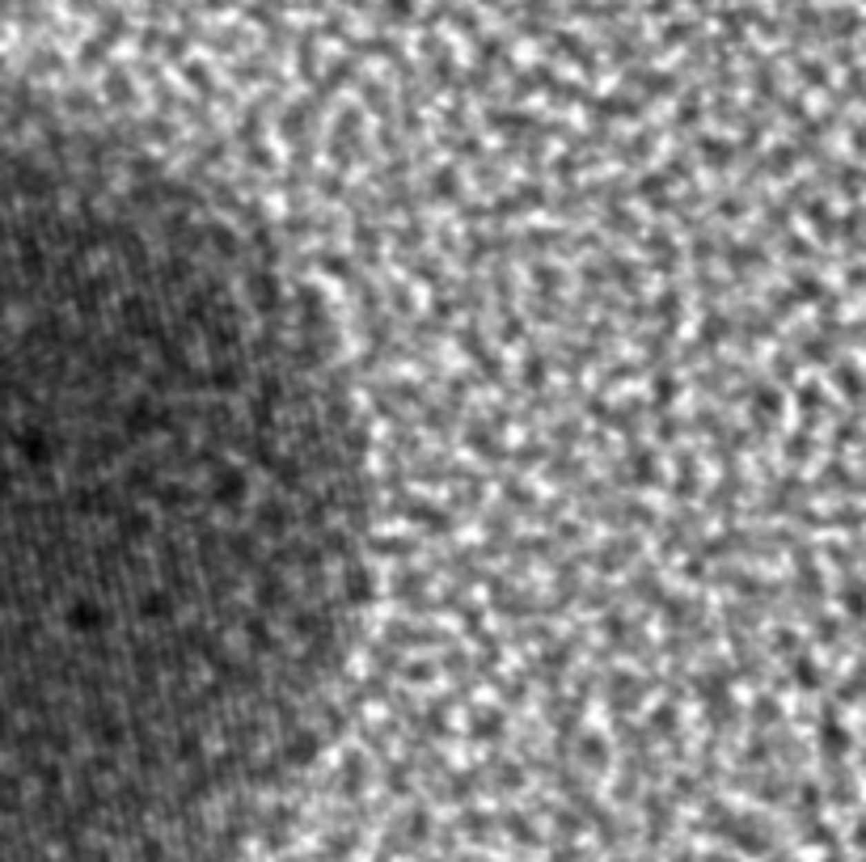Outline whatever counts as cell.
I'll return each instance as SVG.
<instances>
[{"label":"cell","instance_id":"1","mask_svg":"<svg viewBox=\"0 0 866 862\" xmlns=\"http://www.w3.org/2000/svg\"><path fill=\"white\" fill-rule=\"evenodd\" d=\"M363 457L224 194L0 97V862H237L325 732Z\"/></svg>","mask_w":866,"mask_h":862}]
</instances>
